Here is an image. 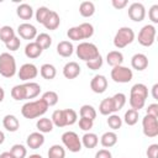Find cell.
Instances as JSON below:
<instances>
[{"label":"cell","mask_w":158,"mask_h":158,"mask_svg":"<svg viewBox=\"0 0 158 158\" xmlns=\"http://www.w3.org/2000/svg\"><path fill=\"white\" fill-rule=\"evenodd\" d=\"M156 35H157V30L154 25L152 23L144 25L138 32V36H137L138 43L143 47H151L156 41Z\"/></svg>","instance_id":"52a82bcc"},{"label":"cell","mask_w":158,"mask_h":158,"mask_svg":"<svg viewBox=\"0 0 158 158\" xmlns=\"http://www.w3.org/2000/svg\"><path fill=\"white\" fill-rule=\"evenodd\" d=\"M36 127L41 133H49L53 131V122L48 117H40L36 122Z\"/></svg>","instance_id":"4316f807"},{"label":"cell","mask_w":158,"mask_h":158,"mask_svg":"<svg viewBox=\"0 0 158 158\" xmlns=\"http://www.w3.org/2000/svg\"><path fill=\"white\" fill-rule=\"evenodd\" d=\"M17 72L16 60L12 54L4 52L0 54V75L4 78H12Z\"/></svg>","instance_id":"277c9868"},{"label":"cell","mask_w":158,"mask_h":158,"mask_svg":"<svg viewBox=\"0 0 158 158\" xmlns=\"http://www.w3.org/2000/svg\"><path fill=\"white\" fill-rule=\"evenodd\" d=\"M102 63H104V59H102V57H101V54H100V56H98L96 58H94V59L86 62V67H88L90 70H98V69H100V68L102 67Z\"/></svg>","instance_id":"f6af8a7d"},{"label":"cell","mask_w":158,"mask_h":158,"mask_svg":"<svg viewBox=\"0 0 158 158\" xmlns=\"http://www.w3.org/2000/svg\"><path fill=\"white\" fill-rule=\"evenodd\" d=\"M148 17L152 21V23H158V5L154 4L148 10Z\"/></svg>","instance_id":"c3c4849f"},{"label":"cell","mask_w":158,"mask_h":158,"mask_svg":"<svg viewBox=\"0 0 158 158\" xmlns=\"http://www.w3.org/2000/svg\"><path fill=\"white\" fill-rule=\"evenodd\" d=\"M64 116H65L67 126H72L78 121V114L73 109H64Z\"/></svg>","instance_id":"7bdbcfd3"},{"label":"cell","mask_w":158,"mask_h":158,"mask_svg":"<svg viewBox=\"0 0 158 158\" xmlns=\"http://www.w3.org/2000/svg\"><path fill=\"white\" fill-rule=\"evenodd\" d=\"M4 99H5V90L0 86V102H1Z\"/></svg>","instance_id":"9f6ffc18"},{"label":"cell","mask_w":158,"mask_h":158,"mask_svg":"<svg viewBox=\"0 0 158 158\" xmlns=\"http://www.w3.org/2000/svg\"><path fill=\"white\" fill-rule=\"evenodd\" d=\"M60 138H62V143H63L64 148H67L69 152L78 153L81 151V147H83L81 141L74 131H65Z\"/></svg>","instance_id":"8992f818"},{"label":"cell","mask_w":158,"mask_h":158,"mask_svg":"<svg viewBox=\"0 0 158 158\" xmlns=\"http://www.w3.org/2000/svg\"><path fill=\"white\" fill-rule=\"evenodd\" d=\"M111 100H112V104H114V110H115V112H117L126 105L127 98L123 93H116L114 96H111Z\"/></svg>","instance_id":"e575fe53"},{"label":"cell","mask_w":158,"mask_h":158,"mask_svg":"<svg viewBox=\"0 0 158 158\" xmlns=\"http://www.w3.org/2000/svg\"><path fill=\"white\" fill-rule=\"evenodd\" d=\"M109 85L107 78L102 74H96L93 77V79L90 80V89L95 93V94H102L106 91Z\"/></svg>","instance_id":"7c38bea8"},{"label":"cell","mask_w":158,"mask_h":158,"mask_svg":"<svg viewBox=\"0 0 158 158\" xmlns=\"http://www.w3.org/2000/svg\"><path fill=\"white\" fill-rule=\"evenodd\" d=\"M5 142V133L2 131H0V146Z\"/></svg>","instance_id":"6f0895ef"},{"label":"cell","mask_w":158,"mask_h":158,"mask_svg":"<svg viewBox=\"0 0 158 158\" xmlns=\"http://www.w3.org/2000/svg\"><path fill=\"white\" fill-rule=\"evenodd\" d=\"M35 42L42 48V49H47L51 47L52 44V37L46 33V32H42V33H37L36 38H35Z\"/></svg>","instance_id":"f546056e"},{"label":"cell","mask_w":158,"mask_h":158,"mask_svg":"<svg viewBox=\"0 0 158 158\" xmlns=\"http://www.w3.org/2000/svg\"><path fill=\"white\" fill-rule=\"evenodd\" d=\"M80 72H81L80 65L74 60L65 63L63 67V75L67 79H75L80 74Z\"/></svg>","instance_id":"2e32d148"},{"label":"cell","mask_w":158,"mask_h":158,"mask_svg":"<svg viewBox=\"0 0 158 158\" xmlns=\"http://www.w3.org/2000/svg\"><path fill=\"white\" fill-rule=\"evenodd\" d=\"M73 52H74V46L70 41H60L57 44V53L60 57L68 58L73 54Z\"/></svg>","instance_id":"44dd1931"},{"label":"cell","mask_w":158,"mask_h":158,"mask_svg":"<svg viewBox=\"0 0 158 158\" xmlns=\"http://www.w3.org/2000/svg\"><path fill=\"white\" fill-rule=\"evenodd\" d=\"M93 126H94V121L93 120H89V118H85V117H80L79 118V127H80V130H83L85 132H90Z\"/></svg>","instance_id":"7dc6e473"},{"label":"cell","mask_w":158,"mask_h":158,"mask_svg":"<svg viewBox=\"0 0 158 158\" xmlns=\"http://www.w3.org/2000/svg\"><path fill=\"white\" fill-rule=\"evenodd\" d=\"M9 152L14 156V158H26V156H27V148L20 143L14 144Z\"/></svg>","instance_id":"f35d334b"},{"label":"cell","mask_w":158,"mask_h":158,"mask_svg":"<svg viewBox=\"0 0 158 158\" xmlns=\"http://www.w3.org/2000/svg\"><path fill=\"white\" fill-rule=\"evenodd\" d=\"M117 139H118V137L115 131H107V132L102 133V136L100 137V143L105 148H111L117 143Z\"/></svg>","instance_id":"ffe728a7"},{"label":"cell","mask_w":158,"mask_h":158,"mask_svg":"<svg viewBox=\"0 0 158 158\" xmlns=\"http://www.w3.org/2000/svg\"><path fill=\"white\" fill-rule=\"evenodd\" d=\"M53 126L57 127H65L67 122H65V116H64V110H54L51 117Z\"/></svg>","instance_id":"836d02e7"},{"label":"cell","mask_w":158,"mask_h":158,"mask_svg":"<svg viewBox=\"0 0 158 158\" xmlns=\"http://www.w3.org/2000/svg\"><path fill=\"white\" fill-rule=\"evenodd\" d=\"M79 115H80V117H85V118H89V120H93L94 121L96 118L98 112H96V110H95L94 106H91L89 104H85V105H83L79 109Z\"/></svg>","instance_id":"4dcf8cb0"},{"label":"cell","mask_w":158,"mask_h":158,"mask_svg":"<svg viewBox=\"0 0 158 158\" xmlns=\"http://www.w3.org/2000/svg\"><path fill=\"white\" fill-rule=\"evenodd\" d=\"M11 96L14 100L16 101H21V100H26V90H25V85L23 84H17L11 89Z\"/></svg>","instance_id":"8d00e7d4"},{"label":"cell","mask_w":158,"mask_h":158,"mask_svg":"<svg viewBox=\"0 0 158 158\" xmlns=\"http://www.w3.org/2000/svg\"><path fill=\"white\" fill-rule=\"evenodd\" d=\"M47 110H48V105L42 99H37L23 104V106L21 107V114L25 118L33 120L42 117L47 112Z\"/></svg>","instance_id":"7a4b0ae2"},{"label":"cell","mask_w":158,"mask_h":158,"mask_svg":"<svg viewBox=\"0 0 158 158\" xmlns=\"http://www.w3.org/2000/svg\"><path fill=\"white\" fill-rule=\"evenodd\" d=\"M20 46H21V40H20V37H17V36H15L11 41H9L7 43H5L6 49H9L10 52L17 51V49L20 48Z\"/></svg>","instance_id":"bcb514c9"},{"label":"cell","mask_w":158,"mask_h":158,"mask_svg":"<svg viewBox=\"0 0 158 158\" xmlns=\"http://www.w3.org/2000/svg\"><path fill=\"white\" fill-rule=\"evenodd\" d=\"M128 17L135 22H141L146 17V7L142 2H132L127 10Z\"/></svg>","instance_id":"8fae6325"},{"label":"cell","mask_w":158,"mask_h":158,"mask_svg":"<svg viewBox=\"0 0 158 158\" xmlns=\"http://www.w3.org/2000/svg\"><path fill=\"white\" fill-rule=\"evenodd\" d=\"M59 25H60V17H59V15L56 11L51 10L49 15L47 16L46 21L43 22V26L47 30H49V31H54V30H57L59 27Z\"/></svg>","instance_id":"ac0fdd59"},{"label":"cell","mask_w":158,"mask_h":158,"mask_svg":"<svg viewBox=\"0 0 158 158\" xmlns=\"http://www.w3.org/2000/svg\"><path fill=\"white\" fill-rule=\"evenodd\" d=\"M99 112L104 116H109L111 114H115V110H114V104H112V100H111V96L110 98H105L104 100H101L100 105H99Z\"/></svg>","instance_id":"f1b7e54d"},{"label":"cell","mask_w":158,"mask_h":158,"mask_svg":"<svg viewBox=\"0 0 158 158\" xmlns=\"http://www.w3.org/2000/svg\"><path fill=\"white\" fill-rule=\"evenodd\" d=\"M147 98H148L147 85H144L142 83H136L135 85H132V88L130 90V100H128L131 109L137 110V111L143 109Z\"/></svg>","instance_id":"6da1fadb"},{"label":"cell","mask_w":158,"mask_h":158,"mask_svg":"<svg viewBox=\"0 0 158 158\" xmlns=\"http://www.w3.org/2000/svg\"><path fill=\"white\" fill-rule=\"evenodd\" d=\"M79 28H80L83 40H89L90 37H93V35H94V26L91 23L83 22V23L79 25Z\"/></svg>","instance_id":"60d3db41"},{"label":"cell","mask_w":158,"mask_h":158,"mask_svg":"<svg viewBox=\"0 0 158 158\" xmlns=\"http://www.w3.org/2000/svg\"><path fill=\"white\" fill-rule=\"evenodd\" d=\"M17 33L21 38L23 40H35L36 36H37V28L30 23V22H23V23H20L17 26Z\"/></svg>","instance_id":"4fadbf2b"},{"label":"cell","mask_w":158,"mask_h":158,"mask_svg":"<svg viewBox=\"0 0 158 158\" xmlns=\"http://www.w3.org/2000/svg\"><path fill=\"white\" fill-rule=\"evenodd\" d=\"M0 158H14V156L10 152H2L0 154Z\"/></svg>","instance_id":"11a10c76"},{"label":"cell","mask_w":158,"mask_h":158,"mask_svg":"<svg viewBox=\"0 0 158 158\" xmlns=\"http://www.w3.org/2000/svg\"><path fill=\"white\" fill-rule=\"evenodd\" d=\"M106 62L110 67H117V65H122L123 63V54L120 51H110L106 54Z\"/></svg>","instance_id":"d4e9b609"},{"label":"cell","mask_w":158,"mask_h":158,"mask_svg":"<svg viewBox=\"0 0 158 158\" xmlns=\"http://www.w3.org/2000/svg\"><path fill=\"white\" fill-rule=\"evenodd\" d=\"M157 89H158V84H154V85L152 86V96H153V99H158Z\"/></svg>","instance_id":"db71d44e"},{"label":"cell","mask_w":158,"mask_h":158,"mask_svg":"<svg viewBox=\"0 0 158 158\" xmlns=\"http://www.w3.org/2000/svg\"><path fill=\"white\" fill-rule=\"evenodd\" d=\"M111 5L116 10H121V9H125L128 5V1L127 0H111Z\"/></svg>","instance_id":"816d5d0a"},{"label":"cell","mask_w":158,"mask_h":158,"mask_svg":"<svg viewBox=\"0 0 158 158\" xmlns=\"http://www.w3.org/2000/svg\"><path fill=\"white\" fill-rule=\"evenodd\" d=\"M148 158H158V144L157 143H152L148 146L147 152H146Z\"/></svg>","instance_id":"681fc988"},{"label":"cell","mask_w":158,"mask_h":158,"mask_svg":"<svg viewBox=\"0 0 158 158\" xmlns=\"http://www.w3.org/2000/svg\"><path fill=\"white\" fill-rule=\"evenodd\" d=\"M95 158H112V154H111V152L109 149L102 148V149H99L95 153Z\"/></svg>","instance_id":"f5cc1de1"},{"label":"cell","mask_w":158,"mask_h":158,"mask_svg":"<svg viewBox=\"0 0 158 158\" xmlns=\"http://www.w3.org/2000/svg\"><path fill=\"white\" fill-rule=\"evenodd\" d=\"M25 85V90H26V100L30 99H35L40 95L41 93V85L36 81H27L23 84Z\"/></svg>","instance_id":"603a6c76"},{"label":"cell","mask_w":158,"mask_h":158,"mask_svg":"<svg viewBox=\"0 0 158 158\" xmlns=\"http://www.w3.org/2000/svg\"><path fill=\"white\" fill-rule=\"evenodd\" d=\"M122 122H123L122 118H121L117 114H111V115H109V117H107V125H109V127H110L112 131H116V130L121 128Z\"/></svg>","instance_id":"ab89813d"},{"label":"cell","mask_w":158,"mask_h":158,"mask_svg":"<svg viewBox=\"0 0 158 158\" xmlns=\"http://www.w3.org/2000/svg\"><path fill=\"white\" fill-rule=\"evenodd\" d=\"M42 52H43V49H42L35 41L28 42V43L26 44V47H25V56H26L27 58H30V59H36V58H38V57L42 54Z\"/></svg>","instance_id":"d6986e66"},{"label":"cell","mask_w":158,"mask_h":158,"mask_svg":"<svg viewBox=\"0 0 158 158\" xmlns=\"http://www.w3.org/2000/svg\"><path fill=\"white\" fill-rule=\"evenodd\" d=\"M131 67L138 72L144 70L148 67V57L143 53H136L131 58Z\"/></svg>","instance_id":"9a60e30c"},{"label":"cell","mask_w":158,"mask_h":158,"mask_svg":"<svg viewBox=\"0 0 158 158\" xmlns=\"http://www.w3.org/2000/svg\"><path fill=\"white\" fill-rule=\"evenodd\" d=\"M40 74H41V77H42L43 79H46V80H52V79H54L56 75H57V69H56V67H54L53 64L44 63V64H42L41 68H40Z\"/></svg>","instance_id":"484cf974"},{"label":"cell","mask_w":158,"mask_h":158,"mask_svg":"<svg viewBox=\"0 0 158 158\" xmlns=\"http://www.w3.org/2000/svg\"><path fill=\"white\" fill-rule=\"evenodd\" d=\"M15 36H16L15 30H14L11 26L5 25V26H1V27H0V40H1V42L7 43V42L11 41Z\"/></svg>","instance_id":"1f68e13d"},{"label":"cell","mask_w":158,"mask_h":158,"mask_svg":"<svg viewBox=\"0 0 158 158\" xmlns=\"http://www.w3.org/2000/svg\"><path fill=\"white\" fill-rule=\"evenodd\" d=\"M47 156L48 158H65V148L60 144H53L49 147Z\"/></svg>","instance_id":"d590c367"},{"label":"cell","mask_w":158,"mask_h":158,"mask_svg":"<svg viewBox=\"0 0 158 158\" xmlns=\"http://www.w3.org/2000/svg\"><path fill=\"white\" fill-rule=\"evenodd\" d=\"M111 79L115 81V83H121V84H126V83H130L133 78V72L132 69L125 67V65H117V67H114L111 69Z\"/></svg>","instance_id":"ba28073f"},{"label":"cell","mask_w":158,"mask_h":158,"mask_svg":"<svg viewBox=\"0 0 158 158\" xmlns=\"http://www.w3.org/2000/svg\"><path fill=\"white\" fill-rule=\"evenodd\" d=\"M67 36L70 41H81L83 40V36H81V32H80V28L79 26H73L70 27L68 31H67Z\"/></svg>","instance_id":"ee69618b"},{"label":"cell","mask_w":158,"mask_h":158,"mask_svg":"<svg viewBox=\"0 0 158 158\" xmlns=\"http://www.w3.org/2000/svg\"><path fill=\"white\" fill-rule=\"evenodd\" d=\"M2 126L9 132H16L20 128V121L15 115L7 114L2 118Z\"/></svg>","instance_id":"e0dca14e"},{"label":"cell","mask_w":158,"mask_h":158,"mask_svg":"<svg viewBox=\"0 0 158 158\" xmlns=\"http://www.w3.org/2000/svg\"><path fill=\"white\" fill-rule=\"evenodd\" d=\"M142 131L148 138H154L158 136V118L151 115H144L142 118Z\"/></svg>","instance_id":"9c48e42d"},{"label":"cell","mask_w":158,"mask_h":158,"mask_svg":"<svg viewBox=\"0 0 158 158\" xmlns=\"http://www.w3.org/2000/svg\"><path fill=\"white\" fill-rule=\"evenodd\" d=\"M135 31L131 28V27H127V26H123V27H120L117 30V32L115 33V37H114V46L117 48V49H122L125 47H127L128 44H131L133 41H135Z\"/></svg>","instance_id":"3957f363"},{"label":"cell","mask_w":158,"mask_h":158,"mask_svg":"<svg viewBox=\"0 0 158 158\" xmlns=\"http://www.w3.org/2000/svg\"><path fill=\"white\" fill-rule=\"evenodd\" d=\"M41 99H42V100L48 105V107H49V106H54V105L58 102L59 96H58V94H57L56 91H53V90H48V91L43 93V95H42Z\"/></svg>","instance_id":"74e56055"},{"label":"cell","mask_w":158,"mask_h":158,"mask_svg":"<svg viewBox=\"0 0 158 158\" xmlns=\"http://www.w3.org/2000/svg\"><path fill=\"white\" fill-rule=\"evenodd\" d=\"M80 141H81V146H84L85 148L91 149V148H95V147L98 146V143H99V137H98V135L94 133V132H85V133L83 135V137L80 138Z\"/></svg>","instance_id":"7402d4cb"},{"label":"cell","mask_w":158,"mask_h":158,"mask_svg":"<svg viewBox=\"0 0 158 158\" xmlns=\"http://www.w3.org/2000/svg\"><path fill=\"white\" fill-rule=\"evenodd\" d=\"M17 75L22 81H31L38 75V68L33 63H25L17 70Z\"/></svg>","instance_id":"30bf717a"},{"label":"cell","mask_w":158,"mask_h":158,"mask_svg":"<svg viewBox=\"0 0 158 158\" xmlns=\"http://www.w3.org/2000/svg\"><path fill=\"white\" fill-rule=\"evenodd\" d=\"M49 12H51V10H49L47 6H40V7L36 10V12H35V17H36V21L43 25V22L46 21L47 16L49 15Z\"/></svg>","instance_id":"b9f144b4"},{"label":"cell","mask_w":158,"mask_h":158,"mask_svg":"<svg viewBox=\"0 0 158 158\" xmlns=\"http://www.w3.org/2000/svg\"><path fill=\"white\" fill-rule=\"evenodd\" d=\"M79 14L83 17H91L95 14V5L93 1H81L79 5Z\"/></svg>","instance_id":"83f0119b"},{"label":"cell","mask_w":158,"mask_h":158,"mask_svg":"<svg viewBox=\"0 0 158 158\" xmlns=\"http://www.w3.org/2000/svg\"><path fill=\"white\" fill-rule=\"evenodd\" d=\"M146 115H151V116H154L158 118V104H156V102L149 104L148 107L146 109Z\"/></svg>","instance_id":"f907efd6"},{"label":"cell","mask_w":158,"mask_h":158,"mask_svg":"<svg viewBox=\"0 0 158 158\" xmlns=\"http://www.w3.org/2000/svg\"><path fill=\"white\" fill-rule=\"evenodd\" d=\"M138 111L137 110H133V109H128L126 110L125 115H123V118L122 121L128 125V126H135L137 122H138Z\"/></svg>","instance_id":"d6a6232c"},{"label":"cell","mask_w":158,"mask_h":158,"mask_svg":"<svg viewBox=\"0 0 158 158\" xmlns=\"http://www.w3.org/2000/svg\"><path fill=\"white\" fill-rule=\"evenodd\" d=\"M16 15L22 20H31L33 16V9L30 4L22 2L16 7Z\"/></svg>","instance_id":"cb8c5ba5"},{"label":"cell","mask_w":158,"mask_h":158,"mask_svg":"<svg viewBox=\"0 0 158 158\" xmlns=\"http://www.w3.org/2000/svg\"><path fill=\"white\" fill-rule=\"evenodd\" d=\"M44 143V136L41 132H32L26 138V146L30 149H38Z\"/></svg>","instance_id":"5bb4252c"},{"label":"cell","mask_w":158,"mask_h":158,"mask_svg":"<svg viewBox=\"0 0 158 158\" xmlns=\"http://www.w3.org/2000/svg\"><path fill=\"white\" fill-rule=\"evenodd\" d=\"M27 158H43L41 154H37V153H33V154H30Z\"/></svg>","instance_id":"680465c9"},{"label":"cell","mask_w":158,"mask_h":158,"mask_svg":"<svg viewBox=\"0 0 158 158\" xmlns=\"http://www.w3.org/2000/svg\"><path fill=\"white\" fill-rule=\"evenodd\" d=\"M75 53H77L78 58L84 60L85 63L96 58L98 56H100L99 48L96 47V44H94L91 42H80L78 44V47L75 48Z\"/></svg>","instance_id":"5b68a950"}]
</instances>
